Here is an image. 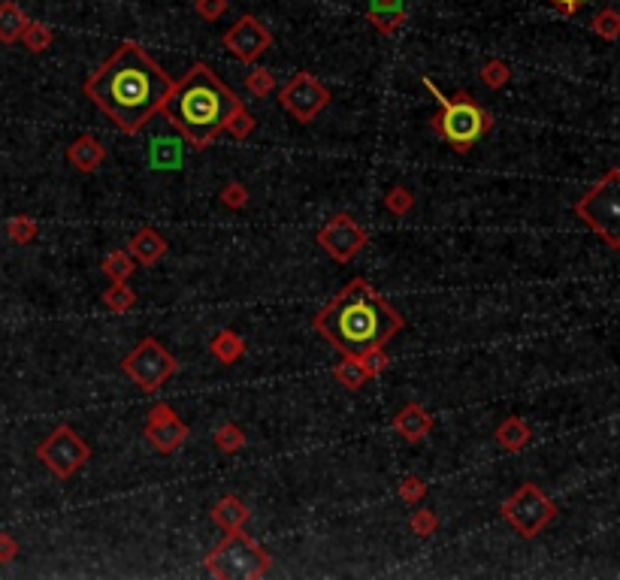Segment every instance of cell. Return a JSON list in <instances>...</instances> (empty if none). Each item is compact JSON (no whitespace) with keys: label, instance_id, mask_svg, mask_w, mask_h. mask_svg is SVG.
<instances>
[{"label":"cell","instance_id":"74e56055","mask_svg":"<svg viewBox=\"0 0 620 580\" xmlns=\"http://www.w3.org/2000/svg\"><path fill=\"white\" fill-rule=\"evenodd\" d=\"M194 9L203 22H218V18L228 13V0H197Z\"/></svg>","mask_w":620,"mask_h":580},{"label":"cell","instance_id":"cb8c5ba5","mask_svg":"<svg viewBox=\"0 0 620 580\" xmlns=\"http://www.w3.org/2000/svg\"><path fill=\"white\" fill-rule=\"evenodd\" d=\"M334 378L339 381V384H343L345 390H361L366 381H370V375H366L363 372V366L361 362H357L354 357H343L334 366Z\"/></svg>","mask_w":620,"mask_h":580},{"label":"cell","instance_id":"4dcf8cb0","mask_svg":"<svg viewBox=\"0 0 620 580\" xmlns=\"http://www.w3.org/2000/svg\"><path fill=\"white\" fill-rule=\"evenodd\" d=\"M6 236H10L15 245H28L34 236H37V221L28 215H15L6 221Z\"/></svg>","mask_w":620,"mask_h":580},{"label":"cell","instance_id":"4fadbf2b","mask_svg":"<svg viewBox=\"0 0 620 580\" xmlns=\"http://www.w3.org/2000/svg\"><path fill=\"white\" fill-rule=\"evenodd\" d=\"M221 45L237 61L255 63L260 54L269 52V45H273V34H269V27L260 22L257 15H242V18H237V24L224 31Z\"/></svg>","mask_w":620,"mask_h":580},{"label":"cell","instance_id":"4316f807","mask_svg":"<svg viewBox=\"0 0 620 580\" xmlns=\"http://www.w3.org/2000/svg\"><path fill=\"white\" fill-rule=\"evenodd\" d=\"M590 31L602 36L605 43H617V36H620V15H617V9L615 6H605V9H599L596 15H593V22H590Z\"/></svg>","mask_w":620,"mask_h":580},{"label":"cell","instance_id":"30bf717a","mask_svg":"<svg viewBox=\"0 0 620 580\" xmlns=\"http://www.w3.org/2000/svg\"><path fill=\"white\" fill-rule=\"evenodd\" d=\"M278 103L294 115V121L312 124L330 106V91L321 85L318 76H312V72L303 70V72H294L291 82L282 88Z\"/></svg>","mask_w":620,"mask_h":580},{"label":"cell","instance_id":"60d3db41","mask_svg":"<svg viewBox=\"0 0 620 580\" xmlns=\"http://www.w3.org/2000/svg\"><path fill=\"white\" fill-rule=\"evenodd\" d=\"M370 6H406L402 0H370Z\"/></svg>","mask_w":620,"mask_h":580},{"label":"cell","instance_id":"8d00e7d4","mask_svg":"<svg viewBox=\"0 0 620 580\" xmlns=\"http://www.w3.org/2000/svg\"><path fill=\"white\" fill-rule=\"evenodd\" d=\"M221 203L228 208H246L248 206V190L242 181H230V185H224L221 190Z\"/></svg>","mask_w":620,"mask_h":580},{"label":"cell","instance_id":"d6986e66","mask_svg":"<svg viewBox=\"0 0 620 580\" xmlns=\"http://www.w3.org/2000/svg\"><path fill=\"white\" fill-rule=\"evenodd\" d=\"M493 439H497L499 448H506L511 453H518V450H524L529 439H533V430H529V423L524 420V417H506L499 426H497V432H493Z\"/></svg>","mask_w":620,"mask_h":580},{"label":"cell","instance_id":"836d02e7","mask_svg":"<svg viewBox=\"0 0 620 580\" xmlns=\"http://www.w3.org/2000/svg\"><path fill=\"white\" fill-rule=\"evenodd\" d=\"M409 526H412V532H415L418 538H430V535H436V529H439V517H436V511L418 508V511L412 514Z\"/></svg>","mask_w":620,"mask_h":580},{"label":"cell","instance_id":"83f0119b","mask_svg":"<svg viewBox=\"0 0 620 580\" xmlns=\"http://www.w3.org/2000/svg\"><path fill=\"white\" fill-rule=\"evenodd\" d=\"M215 448L221 453H239L246 448V432H242V426L233 420L221 423L218 430H215Z\"/></svg>","mask_w":620,"mask_h":580},{"label":"cell","instance_id":"ffe728a7","mask_svg":"<svg viewBox=\"0 0 620 580\" xmlns=\"http://www.w3.org/2000/svg\"><path fill=\"white\" fill-rule=\"evenodd\" d=\"M28 22L31 18L19 4H13V0H0V43L4 45L19 43V36H22Z\"/></svg>","mask_w":620,"mask_h":580},{"label":"cell","instance_id":"d590c367","mask_svg":"<svg viewBox=\"0 0 620 580\" xmlns=\"http://www.w3.org/2000/svg\"><path fill=\"white\" fill-rule=\"evenodd\" d=\"M255 124H257V121H255V115H251L248 109L242 106L239 112L230 118V124H228V130H224V133H230L233 140H246V136H248L251 130H255Z\"/></svg>","mask_w":620,"mask_h":580},{"label":"cell","instance_id":"d6a6232c","mask_svg":"<svg viewBox=\"0 0 620 580\" xmlns=\"http://www.w3.org/2000/svg\"><path fill=\"white\" fill-rule=\"evenodd\" d=\"M354 360L361 362L363 372L370 378H379L382 372L391 366V357H388V351H384V348H370V351H363L361 357H354Z\"/></svg>","mask_w":620,"mask_h":580},{"label":"cell","instance_id":"f35d334b","mask_svg":"<svg viewBox=\"0 0 620 580\" xmlns=\"http://www.w3.org/2000/svg\"><path fill=\"white\" fill-rule=\"evenodd\" d=\"M19 556V541L10 532H0V566H10Z\"/></svg>","mask_w":620,"mask_h":580},{"label":"cell","instance_id":"52a82bcc","mask_svg":"<svg viewBox=\"0 0 620 580\" xmlns=\"http://www.w3.org/2000/svg\"><path fill=\"white\" fill-rule=\"evenodd\" d=\"M499 514L506 517V523L518 535H524V538H536L538 532L547 529V526L557 520L560 508H557L554 498H547L542 489L527 480V484H520L515 493L499 505Z\"/></svg>","mask_w":620,"mask_h":580},{"label":"cell","instance_id":"484cf974","mask_svg":"<svg viewBox=\"0 0 620 580\" xmlns=\"http://www.w3.org/2000/svg\"><path fill=\"white\" fill-rule=\"evenodd\" d=\"M103 276L110 281H128L137 272V260L128 251H112L110 257H103Z\"/></svg>","mask_w":620,"mask_h":580},{"label":"cell","instance_id":"1f68e13d","mask_svg":"<svg viewBox=\"0 0 620 580\" xmlns=\"http://www.w3.org/2000/svg\"><path fill=\"white\" fill-rule=\"evenodd\" d=\"M412 206H415V197H412V190H409V188H402V185L391 188V190H388V197H384V208H388L391 215H397V218L409 215V212H412Z\"/></svg>","mask_w":620,"mask_h":580},{"label":"cell","instance_id":"9a60e30c","mask_svg":"<svg viewBox=\"0 0 620 580\" xmlns=\"http://www.w3.org/2000/svg\"><path fill=\"white\" fill-rule=\"evenodd\" d=\"M433 414L427 411L424 405L421 402H409V405H402L397 414H393V430H397L402 439L406 441H421V439H427L430 430H433Z\"/></svg>","mask_w":620,"mask_h":580},{"label":"cell","instance_id":"7c38bea8","mask_svg":"<svg viewBox=\"0 0 620 580\" xmlns=\"http://www.w3.org/2000/svg\"><path fill=\"white\" fill-rule=\"evenodd\" d=\"M370 242V233L363 230L361 224L354 221V215L339 212L318 230V245L325 248L336 263H348L354 260L357 254L366 248Z\"/></svg>","mask_w":620,"mask_h":580},{"label":"cell","instance_id":"5bb4252c","mask_svg":"<svg viewBox=\"0 0 620 580\" xmlns=\"http://www.w3.org/2000/svg\"><path fill=\"white\" fill-rule=\"evenodd\" d=\"M191 430L179 420V414L170 408L167 402L151 405V411L146 417V426H142V439H146L158 453H173L188 441Z\"/></svg>","mask_w":620,"mask_h":580},{"label":"cell","instance_id":"3957f363","mask_svg":"<svg viewBox=\"0 0 620 580\" xmlns=\"http://www.w3.org/2000/svg\"><path fill=\"white\" fill-rule=\"evenodd\" d=\"M170 103H173V109H167L170 118L197 151L209 149L242 109L237 91L224 85L218 72L203 61L191 63V70L176 82Z\"/></svg>","mask_w":620,"mask_h":580},{"label":"cell","instance_id":"277c9868","mask_svg":"<svg viewBox=\"0 0 620 580\" xmlns=\"http://www.w3.org/2000/svg\"><path fill=\"white\" fill-rule=\"evenodd\" d=\"M424 88L439 100V112L433 118V127L454 151L466 154L475 142H481L493 127V118L488 109H481L472 100L470 91H457L454 97H445L433 82L424 76Z\"/></svg>","mask_w":620,"mask_h":580},{"label":"cell","instance_id":"8fae6325","mask_svg":"<svg viewBox=\"0 0 620 580\" xmlns=\"http://www.w3.org/2000/svg\"><path fill=\"white\" fill-rule=\"evenodd\" d=\"M155 118L158 121H155V127H151L149 142H146L149 167L155 172L182 169L185 167V149H188L185 133L176 127V121L170 118L167 109H160Z\"/></svg>","mask_w":620,"mask_h":580},{"label":"cell","instance_id":"d4e9b609","mask_svg":"<svg viewBox=\"0 0 620 580\" xmlns=\"http://www.w3.org/2000/svg\"><path fill=\"white\" fill-rule=\"evenodd\" d=\"M103 305L106 308H112V312H131L133 305H137V294L128 287V281H112L110 287L103 290Z\"/></svg>","mask_w":620,"mask_h":580},{"label":"cell","instance_id":"44dd1931","mask_svg":"<svg viewBox=\"0 0 620 580\" xmlns=\"http://www.w3.org/2000/svg\"><path fill=\"white\" fill-rule=\"evenodd\" d=\"M209 353L218 362H224V366H233V362H239L242 357H246V342H242L239 333L233 330H221L215 339L209 342Z\"/></svg>","mask_w":620,"mask_h":580},{"label":"cell","instance_id":"5b68a950","mask_svg":"<svg viewBox=\"0 0 620 580\" xmlns=\"http://www.w3.org/2000/svg\"><path fill=\"white\" fill-rule=\"evenodd\" d=\"M206 568L218 580H257L273 568L269 553L246 532H228L206 556Z\"/></svg>","mask_w":620,"mask_h":580},{"label":"cell","instance_id":"e575fe53","mask_svg":"<svg viewBox=\"0 0 620 580\" xmlns=\"http://www.w3.org/2000/svg\"><path fill=\"white\" fill-rule=\"evenodd\" d=\"M424 496H427V484H424V478H418V475H406V478L400 480V498H402V502L418 505Z\"/></svg>","mask_w":620,"mask_h":580},{"label":"cell","instance_id":"603a6c76","mask_svg":"<svg viewBox=\"0 0 620 580\" xmlns=\"http://www.w3.org/2000/svg\"><path fill=\"white\" fill-rule=\"evenodd\" d=\"M19 43H24V49H28V52L40 54V52H49V45L55 43V34H52L49 24L28 22V24H24L22 36H19Z\"/></svg>","mask_w":620,"mask_h":580},{"label":"cell","instance_id":"f1b7e54d","mask_svg":"<svg viewBox=\"0 0 620 580\" xmlns=\"http://www.w3.org/2000/svg\"><path fill=\"white\" fill-rule=\"evenodd\" d=\"M481 82L488 88H493V91H499V88H506L509 82H511V67L506 61H499V58H490V61H484L481 63Z\"/></svg>","mask_w":620,"mask_h":580},{"label":"cell","instance_id":"e0dca14e","mask_svg":"<svg viewBox=\"0 0 620 580\" xmlns=\"http://www.w3.org/2000/svg\"><path fill=\"white\" fill-rule=\"evenodd\" d=\"M67 160L73 163V167H76L79 172H94V169H101V167H103L106 149H103V142L97 140V136L82 133V136H76V140L70 142Z\"/></svg>","mask_w":620,"mask_h":580},{"label":"cell","instance_id":"ab89813d","mask_svg":"<svg viewBox=\"0 0 620 580\" xmlns=\"http://www.w3.org/2000/svg\"><path fill=\"white\" fill-rule=\"evenodd\" d=\"M551 4H554L557 9H560L563 15H575V13H578V9L584 6V0H551Z\"/></svg>","mask_w":620,"mask_h":580},{"label":"cell","instance_id":"7a4b0ae2","mask_svg":"<svg viewBox=\"0 0 620 580\" xmlns=\"http://www.w3.org/2000/svg\"><path fill=\"white\" fill-rule=\"evenodd\" d=\"M315 330L343 357H361L370 348H384L406 321L366 278H352L315 314Z\"/></svg>","mask_w":620,"mask_h":580},{"label":"cell","instance_id":"6da1fadb","mask_svg":"<svg viewBox=\"0 0 620 580\" xmlns=\"http://www.w3.org/2000/svg\"><path fill=\"white\" fill-rule=\"evenodd\" d=\"M173 85L176 79L140 43L124 40L88 76L82 91L121 133L133 136L167 109Z\"/></svg>","mask_w":620,"mask_h":580},{"label":"cell","instance_id":"f546056e","mask_svg":"<svg viewBox=\"0 0 620 580\" xmlns=\"http://www.w3.org/2000/svg\"><path fill=\"white\" fill-rule=\"evenodd\" d=\"M246 88H248V94H255V97H266V94H273V88H276V76H273V70H266V67H255V70H248V72H246Z\"/></svg>","mask_w":620,"mask_h":580},{"label":"cell","instance_id":"8992f818","mask_svg":"<svg viewBox=\"0 0 620 580\" xmlns=\"http://www.w3.org/2000/svg\"><path fill=\"white\" fill-rule=\"evenodd\" d=\"M575 215L599 236L608 248H620V172L608 169L578 203Z\"/></svg>","mask_w":620,"mask_h":580},{"label":"cell","instance_id":"2e32d148","mask_svg":"<svg viewBox=\"0 0 620 580\" xmlns=\"http://www.w3.org/2000/svg\"><path fill=\"white\" fill-rule=\"evenodd\" d=\"M167 251H170V242L155 230V227H142V230L133 233L131 242H128V254L137 263H142V266L158 263Z\"/></svg>","mask_w":620,"mask_h":580},{"label":"cell","instance_id":"ac0fdd59","mask_svg":"<svg viewBox=\"0 0 620 580\" xmlns=\"http://www.w3.org/2000/svg\"><path fill=\"white\" fill-rule=\"evenodd\" d=\"M248 517H251L248 505L242 502L239 496H224L212 508V520L218 523L224 532H239L242 526L248 523Z\"/></svg>","mask_w":620,"mask_h":580},{"label":"cell","instance_id":"ba28073f","mask_svg":"<svg viewBox=\"0 0 620 580\" xmlns=\"http://www.w3.org/2000/svg\"><path fill=\"white\" fill-rule=\"evenodd\" d=\"M121 369L142 393H158V390L176 375L179 362L164 344L149 335V339H142L137 348L121 360Z\"/></svg>","mask_w":620,"mask_h":580},{"label":"cell","instance_id":"7402d4cb","mask_svg":"<svg viewBox=\"0 0 620 580\" xmlns=\"http://www.w3.org/2000/svg\"><path fill=\"white\" fill-rule=\"evenodd\" d=\"M366 18H370V24L379 34L391 36L406 24V6H370L366 9Z\"/></svg>","mask_w":620,"mask_h":580},{"label":"cell","instance_id":"9c48e42d","mask_svg":"<svg viewBox=\"0 0 620 580\" xmlns=\"http://www.w3.org/2000/svg\"><path fill=\"white\" fill-rule=\"evenodd\" d=\"M37 457H40V462H46V469L55 478L70 480L82 471L88 459H92V448H88V441L73 430V426L61 423L40 441Z\"/></svg>","mask_w":620,"mask_h":580}]
</instances>
